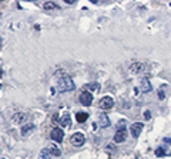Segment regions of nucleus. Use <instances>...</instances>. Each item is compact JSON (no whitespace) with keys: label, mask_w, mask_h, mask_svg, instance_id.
<instances>
[{"label":"nucleus","mask_w":171,"mask_h":159,"mask_svg":"<svg viewBox=\"0 0 171 159\" xmlns=\"http://www.w3.org/2000/svg\"><path fill=\"white\" fill-rule=\"evenodd\" d=\"M57 87L60 92H69L74 90V81L69 75H61L57 80Z\"/></svg>","instance_id":"f257e3e1"},{"label":"nucleus","mask_w":171,"mask_h":159,"mask_svg":"<svg viewBox=\"0 0 171 159\" xmlns=\"http://www.w3.org/2000/svg\"><path fill=\"white\" fill-rule=\"evenodd\" d=\"M123 124H124V121H123ZM123 124H121V127H118L116 135H114V142H117V144H123L127 139V131H126Z\"/></svg>","instance_id":"f03ea898"},{"label":"nucleus","mask_w":171,"mask_h":159,"mask_svg":"<svg viewBox=\"0 0 171 159\" xmlns=\"http://www.w3.org/2000/svg\"><path fill=\"white\" fill-rule=\"evenodd\" d=\"M84 141H86V136H84L81 132H74V134L70 136V142H71V145H74V146H81V145L84 144Z\"/></svg>","instance_id":"7ed1b4c3"},{"label":"nucleus","mask_w":171,"mask_h":159,"mask_svg":"<svg viewBox=\"0 0 171 159\" xmlns=\"http://www.w3.org/2000/svg\"><path fill=\"white\" fill-rule=\"evenodd\" d=\"M50 138L54 142L60 144V142H63V139H64V131H63L61 128H54V129H51Z\"/></svg>","instance_id":"20e7f679"},{"label":"nucleus","mask_w":171,"mask_h":159,"mask_svg":"<svg viewBox=\"0 0 171 159\" xmlns=\"http://www.w3.org/2000/svg\"><path fill=\"white\" fill-rule=\"evenodd\" d=\"M98 107L101 109H110L114 107V100L111 97H103L101 100H100V102H98Z\"/></svg>","instance_id":"39448f33"},{"label":"nucleus","mask_w":171,"mask_h":159,"mask_svg":"<svg viewBox=\"0 0 171 159\" xmlns=\"http://www.w3.org/2000/svg\"><path fill=\"white\" fill-rule=\"evenodd\" d=\"M27 119H29V115H27L26 112H16L14 115H13V118H11V121H13V124L22 125V124H24Z\"/></svg>","instance_id":"423d86ee"},{"label":"nucleus","mask_w":171,"mask_h":159,"mask_svg":"<svg viewBox=\"0 0 171 159\" xmlns=\"http://www.w3.org/2000/svg\"><path fill=\"white\" fill-rule=\"evenodd\" d=\"M130 72L131 74H141L144 70H146V64L144 63H140V61H137V63H133V64L130 65Z\"/></svg>","instance_id":"0eeeda50"},{"label":"nucleus","mask_w":171,"mask_h":159,"mask_svg":"<svg viewBox=\"0 0 171 159\" xmlns=\"http://www.w3.org/2000/svg\"><path fill=\"white\" fill-rule=\"evenodd\" d=\"M143 122H134L133 125L130 127V131H131V136L133 138H138L140 134L143 132Z\"/></svg>","instance_id":"6e6552de"},{"label":"nucleus","mask_w":171,"mask_h":159,"mask_svg":"<svg viewBox=\"0 0 171 159\" xmlns=\"http://www.w3.org/2000/svg\"><path fill=\"white\" fill-rule=\"evenodd\" d=\"M80 102L84 105V107H90L91 102H93V95H91V92H88V91H83L80 95Z\"/></svg>","instance_id":"1a4fd4ad"},{"label":"nucleus","mask_w":171,"mask_h":159,"mask_svg":"<svg viewBox=\"0 0 171 159\" xmlns=\"http://www.w3.org/2000/svg\"><path fill=\"white\" fill-rule=\"evenodd\" d=\"M34 129H36V125H34V124H24V125H22L20 134H22L23 136H29Z\"/></svg>","instance_id":"9d476101"},{"label":"nucleus","mask_w":171,"mask_h":159,"mask_svg":"<svg viewBox=\"0 0 171 159\" xmlns=\"http://www.w3.org/2000/svg\"><path fill=\"white\" fill-rule=\"evenodd\" d=\"M140 87H141V91L144 92V94H148V92H151V91H153V85H151V83H150L148 78H143L141 80V84H140Z\"/></svg>","instance_id":"9b49d317"},{"label":"nucleus","mask_w":171,"mask_h":159,"mask_svg":"<svg viewBox=\"0 0 171 159\" xmlns=\"http://www.w3.org/2000/svg\"><path fill=\"white\" fill-rule=\"evenodd\" d=\"M98 124L101 128H108L111 125V121H110L108 115L107 114H100V118H98Z\"/></svg>","instance_id":"f8f14e48"},{"label":"nucleus","mask_w":171,"mask_h":159,"mask_svg":"<svg viewBox=\"0 0 171 159\" xmlns=\"http://www.w3.org/2000/svg\"><path fill=\"white\" fill-rule=\"evenodd\" d=\"M60 125H63L64 128H67V127L71 125V116H70V114H67V112L63 114L61 118H60Z\"/></svg>","instance_id":"ddd939ff"},{"label":"nucleus","mask_w":171,"mask_h":159,"mask_svg":"<svg viewBox=\"0 0 171 159\" xmlns=\"http://www.w3.org/2000/svg\"><path fill=\"white\" fill-rule=\"evenodd\" d=\"M83 90L88 91V92H90V91H97L98 92V91L101 90V85H100L98 83H90V84H86V85L83 87Z\"/></svg>","instance_id":"4468645a"},{"label":"nucleus","mask_w":171,"mask_h":159,"mask_svg":"<svg viewBox=\"0 0 171 159\" xmlns=\"http://www.w3.org/2000/svg\"><path fill=\"white\" fill-rule=\"evenodd\" d=\"M76 119H77V122L83 124V122H86V121L88 119V114H87V112H77V114H76Z\"/></svg>","instance_id":"2eb2a0df"},{"label":"nucleus","mask_w":171,"mask_h":159,"mask_svg":"<svg viewBox=\"0 0 171 159\" xmlns=\"http://www.w3.org/2000/svg\"><path fill=\"white\" fill-rule=\"evenodd\" d=\"M51 152H50V149L49 148H44L43 151L39 153V159H51Z\"/></svg>","instance_id":"dca6fc26"},{"label":"nucleus","mask_w":171,"mask_h":159,"mask_svg":"<svg viewBox=\"0 0 171 159\" xmlns=\"http://www.w3.org/2000/svg\"><path fill=\"white\" fill-rule=\"evenodd\" d=\"M49 149H50L51 155L53 156H60L61 155V151H60V148H58L57 145H51V146H49Z\"/></svg>","instance_id":"f3484780"},{"label":"nucleus","mask_w":171,"mask_h":159,"mask_svg":"<svg viewBox=\"0 0 171 159\" xmlns=\"http://www.w3.org/2000/svg\"><path fill=\"white\" fill-rule=\"evenodd\" d=\"M43 7L46 9V10H54V9H58V6L54 3V2H46V3L43 4Z\"/></svg>","instance_id":"a211bd4d"},{"label":"nucleus","mask_w":171,"mask_h":159,"mask_svg":"<svg viewBox=\"0 0 171 159\" xmlns=\"http://www.w3.org/2000/svg\"><path fill=\"white\" fill-rule=\"evenodd\" d=\"M156 155L157 156H164L165 155V149L164 148H157L156 149Z\"/></svg>","instance_id":"6ab92c4d"},{"label":"nucleus","mask_w":171,"mask_h":159,"mask_svg":"<svg viewBox=\"0 0 171 159\" xmlns=\"http://www.w3.org/2000/svg\"><path fill=\"white\" fill-rule=\"evenodd\" d=\"M158 98H160V100H164V91L163 90H158Z\"/></svg>","instance_id":"aec40b11"},{"label":"nucleus","mask_w":171,"mask_h":159,"mask_svg":"<svg viewBox=\"0 0 171 159\" xmlns=\"http://www.w3.org/2000/svg\"><path fill=\"white\" fill-rule=\"evenodd\" d=\"M144 116H146V119H151V112L146 111V112H144Z\"/></svg>","instance_id":"412c9836"},{"label":"nucleus","mask_w":171,"mask_h":159,"mask_svg":"<svg viewBox=\"0 0 171 159\" xmlns=\"http://www.w3.org/2000/svg\"><path fill=\"white\" fill-rule=\"evenodd\" d=\"M164 142H165V144H170V145H171V138H164Z\"/></svg>","instance_id":"4be33fe9"},{"label":"nucleus","mask_w":171,"mask_h":159,"mask_svg":"<svg viewBox=\"0 0 171 159\" xmlns=\"http://www.w3.org/2000/svg\"><path fill=\"white\" fill-rule=\"evenodd\" d=\"M50 92H51V95H54V94H56V91H54V88H50Z\"/></svg>","instance_id":"5701e85b"},{"label":"nucleus","mask_w":171,"mask_h":159,"mask_svg":"<svg viewBox=\"0 0 171 159\" xmlns=\"http://www.w3.org/2000/svg\"><path fill=\"white\" fill-rule=\"evenodd\" d=\"M2 159H6V158H2Z\"/></svg>","instance_id":"b1692460"},{"label":"nucleus","mask_w":171,"mask_h":159,"mask_svg":"<svg viewBox=\"0 0 171 159\" xmlns=\"http://www.w3.org/2000/svg\"><path fill=\"white\" fill-rule=\"evenodd\" d=\"M170 6H171V3H170Z\"/></svg>","instance_id":"393cba45"}]
</instances>
